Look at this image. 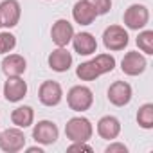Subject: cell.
<instances>
[{
  "label": "cell",
  "mask_w": 153,
  "mask_h": 153,
  "mask_svg": "<svg viewBox=\"0 0 153 153\" xmlns=\"http://www.w3.org/2000/svg\"><path fill=\"white\" fill-rule=\"evenodd\" d=\"M72 36H74V27L68 20L65 18H59L52 24V29H51V38L52 42L58 45V47H67L70 42H72Z\"/></svg>",
  "instance_id": "9"
},
{
  "label": "cell",
  "mask_w": 153,
  "mask_h": 153,
  "mask_svg": "<svg viewBox=\"0 0 153 153\" xmlns=\"http://www.w3.org/2000/svg\"><path fill=\"white\" fill-rule=\"evenodd\" d=\"M38 97H40V103L45 105V106H56V105H59V101L63 99L61 85L56 83V81H43L40 85Z\"/></svg>",
  "instance_id": "8"
},
{
  "label": "cell",
  "mask_w": 153,
  "mask_h": 153,
  "mask_svg": "<svg viewBox=\"0 0 153 153\" xmlns=\"http://www.w3.org/2000/svg\"><path fill=\"white\" fill-rule=\"evenodd\" d=\"M137 47L144 54H153V31H142L137 36Z\"/></svg>",
  "instance_id": "22"
},
{
  "label": "cell",
  "mask_w": 153,
  "mask_h": 153,
  "mask_svg": "<svg viewBox=\"0 0 153 153\" xmlns=\"http://www.w3.org/2000/svg\"><path fill=\"white\" fill-rule=\"evenodd\" d=\"M72 16L76 20V24L90 25L97 18V13L94 11V7L87 2V0H79V2H76L74 7H72Z\"/></svg>",
  "instance_id": "16"
},
{
  "label": "cell",
  "mask_w": 153,
  "mask_h": 153,
  "mask_svg": "<svg viewBox=\"0 0 153 153\" xmlns=\"http://www.w3.org/2000/svg\"><path fill=\"white\" fill-rule=\"evenodd\" d=\"M137 123L144 130H151L153 128V105L151 103H146V105H142L139 108V112H137Z\"/></svg>",
  "instance_id": "21"
},
{
  "label": "cell",
  "mask_w": 153,
  "mask_h": 153,
  "mask_svg": "<svg viewBox=\"0 0 153 153\" xmlns=\"http://www.w3.org/2000/svg\"><path fill=\"white\" fill-rule=\"evenodd\" d=\"M33 121H34V110L31 106H25V105L15 108L11 114V123L16 128H27L33 124Z\"/></svg>",
  "instance_id": "18"
},
{
  "label": "cell",
  "mask_w": 153,
  "mask_h": 153,
  "mask_svg": "<svg viewBox=\"0 0 153 153\" xmlns=\"http://www.w3.org/2000/svg\"><path fill=\"white\" fill-rule=\"evenodd\" d=\"M131 87L126 81H115L108 88V101L115 106H126L131 101Z\"/></svg>",
  "instance_id": "10"
},
{
  "label": "cell",
  "mask_w": 153,
  "mask_h": 153,
  "mask_svg": "<svg viewBox=\"0 0 153 153\" xmlns=\"http://www.w3.org/2000/svg\"><path fill=\"white\" fill-rule=\"evenodd\" d=\"M87 2L94 7L97 16L99 15H106L110 11V7H112V0H87Z\"/></svg>",
  "instance_id": "24"
},
{
  "label": "cell",
  "mask_w": 153,
  "mask_h": 153,
  "mask_svg": "<svg viewBox=\"0 0 153 153\" xmlns=\"http://www.w3.org/2000/svg\"><path fill=\"white\" fill-rule=\"evenodd\" d=\"M130 42V36L121 25H108L103 33V43L108 51H123Z\"/></svg>",
  "instance_id": "4"
},
{
  "label": "cell",
  "mask_w": 153,
  "mask_h": 153,
  "mask_svg": "<svg viewBox=\"0 0 153 153\" xmlns=\"http://www.w3.org/2000/svg\"><path fill=\"white\" fill-rule=\"evenodd\" d=\"M92 63L96 65V68H97V72L103 76V74H106V72H112L114 68H115V58L112 56V54H97L94 59H92Z\"/></svg>",
  "instance_id": "20"
},
{
  "label": "cell",
  "mask_w": 153,
  "mask_h": 153,
  "mask_svg": "<svg viewBox=\"0 0 153 153\" xmlns=\"http://www.w3.org/2000/svg\"><path fill=\"white\" fill-rule=\"evenodd\" d=\"M0 27H2V24H0Z\"/></svg>",
  "instance_id": "28"
},
{
  "label": "cell",
  "mask_w": 153,
  "mask_h": 153,
  "mask_svg": "<svg viewBox=\"0 0 153 153\" xmlns=\"http://www.w3.org/2000/svg\"><path fill=\"white\" fill-rule=\"evenodd\" d=\"M94 133V126L87 117H72L65 124V135L70 142H88Z\"/></svg>",
  "instance_id": "1"
},
{
  "label": "cell",
  "mask_w": 153,
  "mask_h": 153,
  "mask_svg": "<svg viewBox=\"0 0 153 153\" xmlns=\"http://www.w3.org/2000/svg\"><path fill=\"white\" fill-rule=\"evenodd\" d=\"M27 94V83L20 78V76H11L7 78L6 85H4V97L9 103H18L25 97Z\"/></svg>",
  "instance_id": "11"
},
{
  "label": "cell",
  "mask_w": 153,
  "mask_h": 153,
  "mask_svg": "<svg viewBox=\"0 0 153 153\" xmlns=\"http://www.w3.org/2000/svg\"><path fill=\"white\" fill-rule=\"evenodd\" d=\"M76 76H78L81 81H94V79L99 78L101 74L97 72L96 65H94L92 59H90V61H83V63L78 65V68H76Z\"/></svg>",
  "instance_id": "19"
},
{
  "label": "cell",
  "mask_w": 153,
  "mask_h": 153,
  "mask_svg": "<svg viewBox=\"0 0 153 153\" xmlns=\"http://www.w3.org/2000/svg\"><path fill=\"white\" fill-rule=\"evenodd\" d=\"M124 25L128 29H133V31H139L142 27H146L148 20H149V11L146 6L142 4H131L126 11H124Z\"/></svg>",
  "instance_id": "5"
},
{
  "label": "cell",
  "mask_w": 153,
  "mask_h": 153,
  "mask_svg": "<svg viewBox=\"0 0 153 153\" xmlns=\"http://www.w3.org/2000/svg\"><path fill=\"white\" fill-rule=\"evenodd\" d=\"M16 47V38L11 33H0V54H7Z\"/></svg>",
  "instance_id": "23"
},
{
  "label": "cell",
  "mask_w": 153,
  "mask_h": 153,
  "mask_svg": "<svg viewBox=\"0 0 153 153\" xmlns=\"http://www.w3.org/2000/svg\"><path fill=\"white\" fill-rule=\"evenodd\" d=\"M49 67L54 72H67L72 65V54L65 47H58L49 54Z\"/></svg>",
  "instance_id": "14"
},
{
  "label": "cell",
  "mask_w": 153,
  "mask_h": 153,
  "mask_svg": "<svg viewBox=\"0 0 153 153\" xmlns=\"http://www.w3.org/2000/svg\"><path fill=\"white\" fill-rule=\"evenodd\" d=\"M72 45L74 51L79 56H90L97 51V42L90 33H78L72 36Z\"/></svg>",
  "instance_id": "13"
},
{
  "label": "cell",
  "mask_w": 153,
  "mask_h": 153,
  "mask_svg": "<svg viewBox=\"0 0 153 153\" xmlns=\"http://www.w3.org/2000/svg\"><path fill=\"white\" fill-rule=\"evenodd\" d=\"M105 151H106V153H126L128 148H126L123 142H112L110 146H106Z\"/></svg>",
  "instance_id": "25"
},
{
  "label": "cell",
  "mask_w": 153,
  "mask_h": 153,
  "mask_svg": "<svg viewBox=\"0 0 153 153\" xmlns=\"http://www.w3.org/2000/svg\"><path fill=\"white\" fill-rule=\"evenodd\" d=\"M25 146V135L22 128H7L0 133V149L6 153H18Z\"/></svg>",
  "instance_id": "3"
},
{
  "label": "cell",
  "mask_w": 153,
  "mask_h": 153,
  "mask_svg": "<svg viewBox=\"0 0 153 153\" xmlns=\"http://www.w3.org/2000/svg\"><path fill=\"white\" fill-rule=\"evenodd\" d=\"M97 133L101 139H106V140H112V139H117L119 133H121V123L117 117L114 115H105L97 121Z\"/></svg>",
  "instance_id": "15"
},
{
  "label": "cell",
  "mask_w": 153,
  "mask_h": 153,
  "mask_svg": "<svg viewBox=\"0 0 153 153\" xmlns=\"http://www.w3.org/2000/svg\"><path fill=\"white\" fill-rule=\"evenodd\" d=\"M22 16V7L18 0H4L0 2V24L2 27H15L18 25Z\"/></svg>",
  "instance_id": "6"
},
{
  "label": "cell",
  "mask_w": 153,
  "mask_h": 153,
  "mask_svg": "<svg viewBox=\"0 0 153 153\" xmlns=\"http://www.w3.org/2000/svg\"><path fill=\"white\" fill-rule=\"evenodd\" d=\"M27 151H29V153H36V151H38V153H43V149H42V148H38V146H33V148H27Z\"/></svg>",
  "instance_id": "27"
},
{
  "label": "cell",
  "mask_w": 153,
  "mask_h": 153,
  "mask_svg": "<svg viewBox=\"0 0 153 153\" xmlns=\"http://www.w3.org/2000/svg\"><path fill=\"white\" fill-rule=\"evenodd\" d=\"M146 58L137 52V51H131V52H126L123 61H121V68L126 76H139L146 70Z\"/></svg>",
  "instance_id": "12"
},
{
  "label": "cell",
  "mask_w": 153,
  "mask_h": 153,
  "mask_svg": "<svg viewBox=\"0 0 153 153\" xmlns=\"http://www.w3.org/2000/svg\"><path fill=\"white\" fill-rule=\"evenodd\" d=\"M67 149L68 151H92V148L87 142H72Z\"/></svg>",
  "instance_id": "26"
},
{
  "label": "cell",
  "mask_w": 153,
  "mask_h": 153,
  "mask_svg": "<svg viewBox=\"0 0 153 153\" xmlns=\"http://www.w3.org/2000/svg\"><path fill=\"white\" fill-rule=\"evenodd\" d=\"M92 103H94V94L85 85H76L67 94V105L74 112H85L92 106Z\"/></svg>",
  "instance_id": "2"
},
{
  "label": "cell",
  "mask_w": 153,
  "mask_h": 153,
  "mask_svg": "<svg viewBox=\"0 0 153 153\" xmlns=\"http://www.w3.org/2000/svg\"><path fill=\"white\" fill-rule=\"evenodd\" d=\"M58 135H59V130L52 121H40L33 128V139L43 146L54 144L58 140Z\"/></svg>",
  "instance_id": "7"
},
{
  "label": "cell",
  "mask_w": 153,
  "mask_h": 153,
  "mask_svg": "<svg viewBox=\"0 0 153 153\" xmlns=\"http://www.w3.org/2000/svg\"><path fill=\"white\" fill-rule=\"evenodd\" d=\"M27 68V61L20 54H7L2 59V72L11 78V76H22Z\"/></svg>",
  "instance_id": "17"
}]
</instances>
